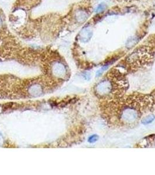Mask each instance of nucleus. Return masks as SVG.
I'll return each mask as SVG.
<instances>
[{
    "label": "nucleus",
    "mask_w": 155,
    "mask_h": 175,
    "mask_svg": "<svg viewBox=\"0 0 155 175\" xmlns=\"http://www.w3.org/2000/svg\"><path fill=\"white\" fill-rule=\"evenodd\" d=\"M99 84V87H103V89L98 91L97 94L99 96H107L108 99L109 96H112V99L116 97L120 98L127 88V83L123 77L115 73L108 74L107 78Z\"/></svg>",
    "instance_id": "nucleus-1"
},
{
    "label": "nucleus",
    "mask_w": 155,
    "mask_h": 175,
    "mask_svg": "<svg viewBox=\"0 0 155 175\" xmlns=\"http://www.w3.org/2000/svg\"><path fill=\"white\" fill-rule=\"evenodd\" d=\"M92 35V31L90 29L85 28L83 29L80 33V39L83 42H87L89 40Z\"/></svg>",
    "instance_id": "nucleus-2"
},
{
    "label": "nucleus",
    "mask_w": 155,
    "mask_h": 175,
    "mask_svg": "<svg viewBox=\"0 0 155 175\" xmlns=\"http://www.w3.org/2000/svg\"><path fill=\"white\" fill-rule=\"evenodd\" d=\"M87 18V15L85 12L83 11H80L76 15V19L78 22H82L86 20Z\"/></svg>",
    "instance_id": "nucleus-3"
},
{
    "label": "nucleus",
    "mask_w": 155,
    "mask_h": 175,
    "mask_svg": "<svg viewBox=\"0 0 155 175\" xmlns=\"http://www.w3.org/2000/svg\"><path fill=\"white\" fill-rule=\"evenodd\" d=\"M154 119H155V116L153 115H151V116L147 117L145 119H144L142 120V123H144V124H147L149 122H152Z\"/></svg>",
    "instance_id": "nucleus-4"
},
{
    "label": "nucleus",
    "mask_w": 155,
    "mask_h": 175,
    "mask_svg": "<svg viewBox=\"0 0 155 175\" xmlns=\"http://www.w3.org/2000/svg\"><path fill=\"white\" fill-rule=\"evenodd\" d=\"M106 8V5L104 4H100L97 8H96V12H101L102 11H103L104 9Z\"/></svg>",
    "instance_id": "nucleus-5"
},
{
    "label": "nucleus",
    "mask_w": 155,
    "mask_h": 175,
    "mask_svg": "<svg viewBox=\"0 0 155 175\" xmlns=\"http://www.w3.org/2000/svg\"><path fill=\"white\" fill-rule=\"evenodd\" d=\"M99 137L97 135H93L92 137H90L89 139V141L90 142H94L95 141H96L97 140H98Z\"/></svg>",
    "instance_id": "nucleus-6"
},
{
    "label": "nucleus",
    "mask_w": 155,
    "mask_h": 175,
    "mask_svg": "<svg viewBox=\"0 0 155 175\" xmlns=\"http://www.w3.org/2000/svg\"><path fill=\"white\" fill-rule=\"evenodd\" d=\"M1 25H2V20H1V19L0 18V27H1Z\"/></svg>",
    "instance_id": "nucleus-7"
}]
</instances>
